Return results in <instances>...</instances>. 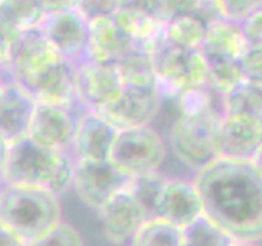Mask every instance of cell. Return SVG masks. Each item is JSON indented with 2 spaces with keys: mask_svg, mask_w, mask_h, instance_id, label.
<instances>
[{
  "mask_svg": "<svg viewBox=\"0 0 262 246\" xmlns=\"http://www.w3.org/2000/svg\"><path fill=\"white\" fill-rule=\"evenodd\" d=\"M223 112L210 109L182 113L170 131V148L188 168L199 171L220 158V127Z\"/></svg>",
  "mask_w": 262,
  "mask_h": 246,
  "instance_id": "4",
  "label": "cell"
},
{
  "mask_svg": "<svg viewBox=\"0 0 262 246\" xmlns=\"http://www.w3.org/2000/svg\"><path fill=\"white\" fill-rule=\"evenodd\" d=\"M241 68L246 80L262 84V45H249L241 57Z\"/></svg>",
  "mask_w": 262,
  "mask_h": 246,
  "instance_id": "34",
  "label": "cell"
},
{
  "mask_svg": "<svg viewBox=\"0 0 262 246\" xmlns=\"http://www.w3.org/2000/svg\"><path fill=\"white\" fill-rule=\"evenodd\" d=\"M133 48L135 43L121 30L115 16H98L89 20L87 59L117 64Z\"/></svg>",
  "mask_w": 262,
  "mask_h": 246,
  "instance_id": "17",
  "label": "cell"
},
{
  "mask_svg": "<svg viewBox=\"0 0 262 246\" xmlns=\"http://www.w3.org/2000/svg\"><path fill=\"white\" fill-rule=\"evenodd\" d=\"M202 215L203 203L195 184L182 179H167L159 203V220L184 228Z\"/></svg>",
  "mask_w": 262,
  "mask_h": 246,
  "instance_id": "18",
  "label": "cell"
},
{
  "mask_svg": "<svg viewBox=\"0 0 262 246\" xmlns=\"http://www.w3.org/2000/svg\"><path fill=\"white\" fill-rule=\"evenodd\" d=\"M254 164H256V166H257V169L262 172V148H260V150H259V153L256 154V158H254V161H252Z\"/></svg>",
  "mask_w": 262,
  "mask_h": 246,
  "instance_id": "40",
  "label": "cell"
},
{
  "mask_svg": "<svg viewBox=\"0 0 262 246\" xmlns=\"http://www.w3.org/2000/svg\"><path fill=\"white\" fill-rule=\"evenodd\" d=\"M20 30L13 27L5 16L0 13V76L7 74L8 61H10V53L15 39L18 38ZM8 76V74H7Z\"/></svg>",
  "mask_w": 262,
  "mask_h": 246,
  "instance_id": "33",
  "label": "cell"
},
{
  "mask_svg": "<svg viewBox=\"0 0 262 246\" xmlns=\"http://www.w3.org/2000/svg\"><path fill=\"white\" fill-rule=\"evenodd\" d=\"M0 2H2V0H0Z\"/></svg>",
  "mask_w": 262,
  "mask_h": 246,
  "instance_id": "43",
  "label": "cell"
},
{
  "mask_svg": "<svg viewBox=\"0 0 262 246\" xmlns=\"http://www.w3.org/2000/svg\"><path fill=\"white\" fill-rule=\"evenodd\" d=\"M113 16L135 46L146 51H151L166 36V25L141 8L120 7Z\"/></svg>",
  "mask_w": 262,
  "mask_h": 246,
  "instance_id": "20",
  "label": "cell"
},
{
  "mask_svg": "<svg viewBox=\"0 0 262 246\" xmlns=\"http://www.w3.org/2000/svg\"><path fill=\"white\" fill-rule=\"evenodd\" d=\"M234 240L205 215L182 228L180 246H229Z\"/></svg>",
  "mask_w": 262,
  "mask_h": 246,
  "instance_id": "27",
  "label": "cell"
},
{
  "mask_svg": "<svg viewBox=\"0 0 262 246\" xmlns=\"http://www.w3.org/2000/svg\"><path fill=\"white\" fill-rule=\"evenodd\" d=\"M220 16L233 22H243L252 12L262 8V0H210Z\"/></svg>",
  "mask_w": 262,
  "mask_h": 246,
  "instance_id": "31",
  "label": "cell"
},
{
  "mask_svg": "<svg viewBox=\"0 0 262 246\" xmlns=\"http://www.w3.org/2000/svg\"><path fill=\"white\" fill-rule=\"evenodd\" d=\"M166 158V145L149 127L118 130L110 159L128 176L156 172Z\"/></svg>",
  "mask_w": 262,
  "mask_h": 246,
  "instance_id": "7",
  "label": "cell"
},
{
  "mask_svg": "<svg viewBox=\"0 0 262 246\" xmlns=\"http://www.w3.org/2000/svg\"><path fill=\"white\" fill-rule=\"evenodd\" d=\"M149 53L161 94L179 95L187 89L208 84V63L200 49L179 46L164 36Z\"/></svg>",
  "mask_w": 262,
  "mask_h": 246,
  "instance_id": "5",
  "label": "cell"
},
{
  "mask_svg": "<svg viewBox=\"0 0 262 246\" xmlns=\"http://www.w3.org/2000/svg\"><path fill=\"white\" fill-rule=\"evenodd\" d=\"M208 22L210 20L205 18L202 12L177 16L166 25V38L179 46L202 49L207 38Z\"/></svg>",
  "mask_w": 262,
  "mask_h": 246,
  "instance_id": "21",
  "label": "cell"
},
{
  "mask_svg": "<svg viewBox=\"0 0 262 246\" xmlns=\"http://www.w3.org/2000/svg\"><path fill=\"white\" fill-rule=\"evenodd\" d=\"M43 2L48 13H56L66 10H76L79 0H43Z\"/></svg>",
  "mask_w": 262,
  "mask_h": 246,
  "instance_id": "37",
  "label": "cell"
},
{
  "mask_svg": "<svg viewBox=\"0 0 262 246\" xmlns=\"http://www.w3.org/2000/svg\"><path fill=\"white\" fill-rule=\"evenodd\" d=\"M241 28L249 45H262V8L246 16L241 22Z\"/></svg>",
  "mask_w": 262,
  "mask_h": 246,
  "instance_id": "36",
  "label": "cell"
},
{
  "mask_svg": "<svg viewBox=\"0 0 262 246\" xmlns=\"http://www.w3.org/2000/svg\"><path fill=\"white\" fill-rule=\"evenodd\" d=\"M8 154H10V143L0 136V184H4L5 171H7V162H8Z\"/></svg>",
  "mask_w": 262,
  "mask_h": 246,
  "instance_id": "39",
  "label": "cell"
},
{
  "mask_svg": "<svg viewBox=\"0 0 262 246\" xmlns=\"http://www.w3.org/2000/svg\"><path fill=\"white\" fill-rule=\"evenodd\" d=\"M229 246H256V244H254L252 241H236L234 240Z\"/></svg>",
  "mask_w": 262,
  "mask_h": 246,
  "instance_id": "41",
  "label": "cell"
},
{
  "mask_svg": "<svg viewBox=\"0 0 262 246\" xmlns=\"http://www.w3.org/2000/svg\"><path fill=\"white\" fill-rule=\"evenodd\" d=\"M98 212L103 221L105 236L117 244L131 240L147 221L144 205L129 186L113 195Z\"/></svg>",
  "mask_w": 262,
  "mask_h": 246,
  "instance_id": "14",
  "label": "cell"
},
{
  "mask_svg": "<svg viewBox=\"0 0 262 246\" xmlns=\"http://www.w3.org/2000/svg\"><path fill=\"white\" fill-rule=\"evenodd\" d=\"M28 246H84V243H82V236L76 228L69 223L59 221L48 233Z\"/></svg>",
  "mask_w": 262,
  "mask_h": 246,
  "instance_id": "30",
  "label": "cell"
},
{
  "mask_svg": "<svg viewBox=\"0 0 262 246\" xmlns=\"http://www.w3.org/2000/svg\"><path fill=\"white\" fill-rule=\"evenodd\" d=\"M4 82H5V80L2 79V76H0V89H2V86H4Z\"/></svg>",
  "mask_w": 262,
  "mask_h": 246,
  "instance_id": "42",
  "label": "cell"
},
{
  "mask_svg": "<svg viewBox=\"0 0 262 246\" xmlns=\"http://www.w3.org/2000/svg\"><path fill=\"white\" fill-rule=\"evenodd\" d=\"M262 148V118L244 113H223L220 127V158L254 161Z\"/></svg>",
  "mask_w": 262,
  "mask_h": 246,
  "instance_id": "13",
  "label": "cell"
},
{
  "mask_svg": "<svg viewBox=\"0 0 262 246\" xmlns=\"http://www.w3.org/2000/svg\"><path fill=\"white\" fill-rule=\"evenodd\" d=\"M121 0H79L77 10L87 20L98 18V16H113L120 8Z\"/></svg>",
  "mask_w": 262,
  "mask_h": 246,
  "instance_id": "35",
  "label": "cell"
},
{
  "mask_svg": "<svg viewBox=\"0 0 262 246\" xmlns=\"http://www.w3.org/2000/svg\"><path fill=\"white\" fill-rule=\"evenodd\" d=\"M125 84L117 64L98 63L84 57L76 66L77 100L89 110H100L117 98Z\"/></svg>",
  "mask_w": 262,
  "mask_h": 246,
  "instance_id": "10",
  "label": "cell"
},
{
  "mask_svg": "<svg viewBox=\"0 0 262 246\" xmlns=\"http://www.w3.org/2000/svg\"><path fill=\"white\" fill-rule=\"evenodd\" d=\"M79 105L80 104L36 102L28 138L41 146L53 148V150H72L80 115Z\"/></svg>",
  "mask_w": 262,
  "mask_h": 246,
  "instance_id": "9",
  "label": "cell"
},
{
  "mask_svg": "<svg viewBox=\"0 0 262 246\" xmlns=\"http://www.w3.org/2000/svg\"><path fill=\"white\" fill-rule=\"evenodd\" d=\"M118 128L113 127L95 110L82 107L76 136L72 143V153L76 161H100L110 159Z\"/></svg>",
  "mask_w": 262,
  "mask_h": 246,
  "instance_id": "15",
  "label": "cell"
},
{
  "mask_svg": "<svg viewBox=\"0 0 262 246\" xmlns=\"http://www.w3.org/2000/svg\"><path fill=\"white\" fill-rule=\"evenodd\" d=\"M118 72L125 86L156 87V74L151 53L135 46L117 63Z\"/></svg>",
  "mask_w": 262,
  "mask_h": 246,
  "instance_id": "23",
  "label": "cell"
},
{
  "mask_svg": "<svg viewBox=\"0 0 262 246\" xmlns=\"http://www.w3.org/2000/svg\"><path fill=\"white\" fill-rule=\"evenodd\" d=\"M0 246H28V243H25L12 230L0 223Z\"/></svg>",
  "mask_w": 262,
  "mask_h": 246,
  "instance_id": "38",
  "label": "cell"
},
{
  "mask_svg": "<svg viewBox=\"0 0 262 246\" xmlns=\"http://www.w3.org/2000/svg\"><path fill=\"white\" fill-rule=\"evenodd\" d=\"M221 112L244 113L262 118V84L243 80L221 94Z\"/></svg>",
  "mask_w": 262,
  "mask_h": 246,
  "instance_id": "22",
  "label": "cell"
},
{
  "mask_svg": "<svg viewBox=\"0 0 262 246\" xmlns=\"http://www.w3.org/2000/svg\"><path fill=\"white\" fill-rule=\"evenodd\" d=\"M76 161L68 151L41 146L25 136L10 145L4 184L41 187L56 195L72 186Z\"/></svg>",
  "mask_w": 262,
  "mask_h": 246,
  "instance_id": "2",
  "label": "cell"
},
{
  "mask_svg": "<svg viewBox=\"0 0 262 246\" xmlns=\"http://www.w3.org/2000/svg\"><path fill=\"white\" fill-rule=\"evenodd\" d=\"M161 105V92L158 87L125 86L121 94L103 109L97 110L118 130L146 127Z\"/></svg>",
  "mask_w": 262,
  "mask_h": 246,
  "instance_id": "11",
  "label": "cell"
},
{
  "mask_svg": "<svg viewBox=\"0 0 262 246\" xmlns=\"http://www.w3.org/2000/svg\"><path fill=\"white\" fill-rule=\"evenodd\" d=\"M167 179L158 174V171L147 172V174H141V176H133V179H131L129 189L136 194V197L144 205L147 221L159 218V203Z\"/></svg>",
  "mask_w": 262,
  "mask_h": 246,
  "instance_id": "25",
  "label": "cell"
},
{
  "mask_svg": "<svg viewBox=\"0 0 262 246\" xmlns=\"http://www.w3.org/2000/svg\"><path fill=\"white\" fill-rule=\"evenodd\" d=\"M205 0H139L138 8L151 13L161 23L167 25L177 16L202 12Z\"/></svg>",
  "mask_w": 262,
  "mask_h": 246,
  "instance_id": "28",
  "label": "cell"
},
{
  "mask_svg": "<svg viewBox=\"0 0 262 246\" xmlns=\"http://www.w3.org/2000/svg\"><path fill=\"white\" fill-rule=\"evenodd\" d=\"M61 221L57 195L41 187L4 184L0 187V223L33 243Z\"/></svg>",
  "mask_w": 262,
  "mask_h": 246,
  "instance_id": "3",
  "label": "cell"
},
{
  "mask_svg": "<svg viewBox=\"0 0 262 246\" xmlns=\"http://www.w3.org/2000/svg\"><path fill=\"white\" fill-rule=\"evenodd\" d=\"M0 13L20 31L39 28L48 15L43 0H2Z\"/></svg>",
  "mask_w": 262,
  "mask_h": 246,
  "instance_id": "24",
  "label": "cell"
},
{
  "mask_svg": "<svg viewBox=\"0 0 262 246\" xmlns=\"http://www.w3.org/2000/svg\"><path fill=\"white\" fill-rule=\"evenodd\" d=\"M182 228L166 220H149L131 238V246H180Z\"/></svg>",
  "mask_w": 262,
  "mask_h": 246,
  "instance_id": "26",
  "label": "cell"
},
{
  "mask_svg": "<svg viewBox=\"0 0 262 246\" xmlns=\"http://www.w3.org/2000/svg\"><path fill=\"white\" fill-rule=\"evenodd\" d=\"M244 80L241 61H220L208 64V86L225 94Z\"/></svg>",
  "mask_w": 262,
  "mask_h": 246,
  "instance_id": "29",
  "label": "cell"
},
{
  "mask_svg": "<svg viewBox=\"0 0 262 246\" xmlns=\"http://www.w3.org/2000/svg\"><path fill=\"white\" fill-rule=\"evenodd\" d=\"M180 98V109L182 113H199L210 109H216L211 102V94L208 92V84L187 89L179 94Z\"/></svg>",
  "mask_w": 262,
  "mask_h": 246,
  "instance_id": "32",
  "label": "cell"
},
{
  "mask_svg": "<svg viewBox=\"0 0 262 246\" xmlns=\"http://www.w3.org/2000/svg\"><path fill=\"white\" fill-rule=\"evenodd\" d=\"M36 100L18 82L7 79L0 89V136L13 145L28 136Z\"/></svg>",
  "mask_w": 262,
  "mask_h": 246,
  "instance_id": "16",
  "label": "cell"
},
{
  "mask_svg": "<svg viewBox=\"0 0 262 246\" xmlns=\"http://www.w3.org/2000/svg\"><path fill=\"white\" fill-rule=\"evenodd\" d=\"M46 39L62 57L72 63H79L85 57L89 20L76 10L48 13L39 25Z\"/></svg>",
  "mask_w": 262,
  "mask_h": 246,
  "instance_id": "12",
  "label": "cell"
},
{
  "mask_svg": "<svg viewBox=\"0 0 262 246\" xmlns=\"http://www.w3.org/2000/svg\"><path fill=\"white\" fill-rule=\"evenodd\" d=\"M64 61L66 57L51 46L39 28L23 30L12 46L7 74L35 97Z\"/></svg>",
  "mask_w": 262,
  "mask_h": 246,
  "instance_id": "6",
  "label": "cell"
},
{
  "mask_svg": "<svg viewBox=\"0 0 262 246\" xmlns=\"http://www.w3.org/2000/svg\"><path fill=\"white\" fill-rule=\"evenodd\" d=\"M203 215L236 241L262 240V172L252 161L218 158L196 171Z\"/></svg>",
  "mask_w": 262,
  "mask_h": 246,
  "instance_id": "1",
  "label": "cell"
},
{
  "mask_svg": "<svg viewBox=\"0 0 262 246\" xmlns=\"http://www.w3.org/2000/svg\"><path fill=\"white\" fill-rule=\"evenodd\" d=\"M248 48L249 41L246 39L241 25L225 16H216L208 22L207 38L200 51L210 64L220 61H241Z\"/></svg>",
  "mask_w": 262,
  "mask_h": 246,
  "instance_id": "19",
  "label": "cell"
},
{
  "mask_svg": "<svg viewBox=\"0 0 262 246\" xmlns=\"http://www.w3.org/2000/svg\"><path fill=\"white\" fill-rule=\"evenodd\" d=\"M131 179L112 159L76 161L72 186L82 202L90 209L100 210L113 195L131 184Z\"/></svg>",
  "mask_w": 262,
  "mask_h": 246,
  "instance_id": "8",
  "label": "cell"
}]
</instances>
